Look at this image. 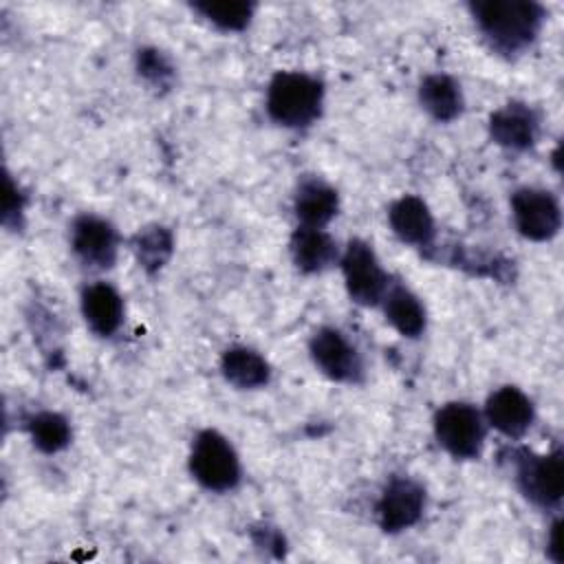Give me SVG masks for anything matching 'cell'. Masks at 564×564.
I'll use <instances>...</instances> for the list:
<instances>
[{"label": "cell", "mask_w": 564, "mask_h": 564, "mask_svg": "<svg viewBox=\"0 0 564 564\" xmlns=\"http://www.w3.org/2000/svg\"><path fill=\"white\" fill-rule=\"evenodd\" d=\"M82 315L99 337H112L123 322V300L108 282H93L82 291Z\"/></svg>", "instance_id": "obj_15"}, {"label": "cell", "mask_w": 564, "mask_h": 564, "mask_svg": "<svg viewBox=\"0 0 564 564\" xmlns=\"http://www.w3.org/2000/svg\"><path fill=\"white\" fill-rule=\"evenodd\" d=\"M516 482L529 502L540 509H555L564 494L562 454L522 452L516 460Z\"/></svg>", "instance_id": "obj_6"}, {"label": "cell", "mask_w": 564, "mask_h": 564, "mask_svg": "<svg viewBox=\"0 0 564 564\" xmlns=\"http://www.w3.org/2000/svg\"><path fill=\"white\" fill-rule=\"evenodd\" d=\"M324 106V84L308 73L280 70L267 86V115L282 128L313 126Z\"/></svg>", "instance_id": "obj_2"}, {"label": "cell", "mask_w": 564, "mask_h": 564, "mask_svg": "<svg viewBox=\"0 0 564 564\" xmlns=\"http://www.w3.org/2000/svg\"><path fill=\"white\" fill-rule=\"evenodd\" d=\"M383 315L390 322V326L403 335V337H419L425 330L427 324V313L423 302L419 300L416 293H412L405 284L401 282H390L383 300Z\"/></svg>", "instance_id": "obj_17"}, {"label": "cell", "mask_w": 564, "mask_h": 564, "mask_svg": "<svg viewBox=\"0 0 564 564\" xmlns=\"http://www.w3.org/2000/svg\"><path fill=\"white\" fill-rule=\"evenodd\" d=\"M546 553L553 562H562L564 560V546H562V522L555 520L551 524V531H549V538H546Z\"/></svg>", "instance_id": "obj_25"}, {"label": "cell", "mask_w": 564, "mask_h": 564, "mask_svg": "<svg viewBox=\"0 0 564 564\" xmlns=\"http://www.w3.org/2000/svg\"><path fill=\"white\" fill-rule=\"evenodd\" d=\"M388 223L394 236L412 247H430L436 234L434 216L423 198L405 194L388 209Z\"/></svg>", "instance_id": "obj_13"}, {"label": "cell", "mask_w": 564, "mask_h": 564, "mask_svg": "<svg viewBox=\"0 0 564 564\" xmlns=\"http://www.w3.org/2000/svg\"><path fill=\"white\" fill-rule=\"evenodd\" d=\"M26 432L33 441V445L44 454H55L64 449L70 443V423L59 412H35L26 421Z\"/></svg>", "instance_id": "obj_20"}, {"label": "cell", "mask_w": 564, "mask_h": 564, "mask_svg": "<svg viewBox=\"0 0 564 564\" xmlns=\"http://www.w3.org/2000/svg\"><path fill=\"white\" fill-rule=\"evenodd\" d=\"M511 218L518 234L527 240H551L562 227L560 200L549 189L520 187L511 194Z\"/></svg>", "instance_id": "obj_8"}, {"label": "cell", "mask_w": 564, "mask_h": 564, "mask_svg": "<svg viewBox=\"0 0 564 564\" xmlns=\"http://www.w3.org/2000/svg\"><path fill=\"white\" fill-rule=\"evenodd\" d=\"M70 247L86 267L110 269L119 253V234L110 220L95 214H82L73 220Z\"/></svg>", "instance_id": "obj_10"}, {"label": "cell", "mask_w": 564, "mask_h": 564, "mask_svg": "<svg viewBox=\"0 0 564 564\" xmlns=\"http://www.w3.org/2000/svg\"><path fill=\"white\" fill-rule=\"evenodd\" d=\"M339 209V196L333 185L311 176L304 178L293 196V212L304 227H326Z\"/></svg>", "instance_id": "obj_16"}, {"label": "cell", "mask_w": 564, "mask_h": 564, "mask_svg": "<svg viewBox=\"0 0 564 564\" xmlns=\"http://www.w3.org/2000/svg\"><path fill=\"white\" fill-rule=\"evenodd\" d=\"M308 352L322 375L337 383H359L364 359L357 346L335 326H322L311 335Z\"/></svg>", "instance_id": "obj_7"}, {"label": "cell", "mask_w": 564, "mask_h": 564, "mask_svg": "<svg viewBox=\"0 0 564 564\" xmlns=\"http://www.w3.org/2000/svg\"><path fill=\"white\" fill-rule=\"evenodd\" d=\"M419 101L423 110L441 123H447L460 117L465 106L460 84L445 73H432L421 82Z\"/></svg>", "instance_id": "obj_19"}, {"label": "cell", "mask_w": 564, "mask_h": 564, "mask_svg": "<svg viewBox=\"0 0 564 564\" xmlns=\"http://www.w3.org/2000/svg\"><path fill=\"white\" fill-rule=\"evenodd\" d=\"M339 267L346 291L352 302L361 306L381 304L390 286V275L381 267L372 245H368L361 238L348 240V245L339 253Z\"/></svg>", "instance_id": "obj_5"}, {"label": "cell", "mask_w": 564, "mask_h": 564, "mask_svg": "<svg viewBox=\"0 0 564 564\" xmlns=\"http://www.w3.org/2000/svg\"><path fill=\"white\" fill-rule=\"evenodd\" d=\"M469 9L489 46L509 57L524 53L544 24V7L538 2L482 0Z\"/></svg>", "instance_id": "obj_1"}, {"label": "cell", "mask_w": 564, "mask_h": 564, "mask_svg": "<svg viewBox=\"0 0 564 564\" xmlns=\"http://www.w3.org/2000/svg\"><path fill=\"white\" fill-rule=\"evenodd\" d=\"M194 11H198L207 22H212L220 31H242L249 26L253 18V4L242 0L196 2Z\"/></svg>", "instance_id": "obj_22"}, {"label": "cell", "mask_w": 564, "mask_h": 564, "mask_svg": "<svg viewBox=\"0 0 564 564\" xmlns=\"http://www.w3.org/2000/svg\"><path fill=\"white\" fill-rule=\"evenodd\" d=\"M189 471L194 480L214 494H225L238 487L242 478V467L238 452L216 430H200L189 449Z\"/></svg>", "instance_id": "obj_3"}, {"label": "cell", "mask_w": 564, "mask_h": 564, "mask_svg": "<svg viewBox=\"0 0 564 564\" xmlns=\"http://www.w3.org/2000/svg\"><path fill=\"white\" fill-rule=\"evenodd\" d=\"M489 137L500 148L524 152L538 143L540 117L529 104L509 101L491 112Z\"/></svg>", "instance_id": "obj_11"}, {"label": "cell", "mask_w": 564, "mask_h": 564, "mask_svg": "<svg viewBox=\"0 0 564 564\" xmlns=\"http://www.w3.org/2000/svg\"><path fill=\"white\" fill-rule=\"evenodd\" d=\"M20 214H22V194L13 185V181L7 176V181H4V207H2L4 225H9V220L13 216H20Z\"/></svg>", "instance_id": "obj_24"}, {"label": "cell", "mask_w": 564, "mask_h": 564, "mask_svg": "<svg viewBox=\"0 0 564 564\" xmlns=\"http://www.w3.org/2000/svg\"><path fill=\"white\" fill-rule=\"evenodd\" d=\"M132 249H134V256L139 260V264L154 273L159 271L167 258L172 256V234L170 229L161 227V225H152V227H145L141 229L134 240H132Z\"/></svg>", "instance_id": "obj_21"}, {"label": "cell", "mask_w": 564, "mask_h": 564, "mask_svg": "<svg viewBox=\"0 0 564 564\" xmlns=\"http://www.w3.org/2000/svg\"><path fill=\"white\" fill-rule=\"evenodd\" d=\"M289 253L293 264L302 273H322L339 260V249L333 236L322 227L300 225L289 240Z\"/></svg>", "instance_id": "obj_14"}, {"label": "cell", "mask_w": 564, "mask_h": 564, "mask_svg": "<svg viewBox=\"0 0 564 564\" xmlns=\"http://www.w3.org/2000/svg\"><path fill=\"white\" fill-rule=\"evenodd\" d=\"M425 511V489L410 476H394L377 500V522L386 533H401L414 527Z\"/></svg>", "instance_id": "obj_9"}, {"label": "cell", "mask_w": 564, "mask_h": 564, "mask_svg": "<svg viewBox=\"0 0 564 564\" xmlns=\"http://www.w3.org/2000/svg\"><path fill=\"white\" fill-rule=\"evenodd\" d=\"M482 416L487 427H494L509 438H520L531 430L535 410L531 399L520 388L502 386L487 397Z\"/></svg>", "instance_id": "obj_12"}, {"label": "cell", "mask_w": 564, "mask_h": 564, "mask_svg": "<svg viewBox=\"0 0 564 564\" xmlns=\"http://www.w3.org/2000/svg\"><path fill=\"white\" fill-rule=\"evenodd\" d=\"M220 372L238 390H256L269 383V361L249 346H231L220 357Z\"/></svg>", "instance_id": "obj_18"}, {"label": "cell", "mask_w": 564, "mask_h": 564, "mask_svg": "<svg viewBox=\"0 0 564 564\" xmlns=\"http://www.w3.org/2000/svg\"><path fill=\"white\" fill-rule=\"evenodd\" d=\"M432 425L438 445L449 456L460 460L480 456L487 438V421L476 405L467 401H449L436 410Z\"/></svg>", "instance_id": "obj_4"}, {"label": "cell", "mask_w": 564, "mask_h": 564, "mask_svg": "<svg viewBox=\"0 0 564 564\" xmlns=\"http://www.w3.org/2000/svg\"><path fill=\"white\" fill-rule=\"evenodd\" d=\"M139 73L154 86H167L172 79V64L156 48L139 51Z\"/></svg>", "instance_id": "obj_23"}]
</instances>
